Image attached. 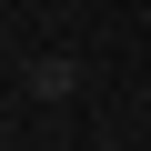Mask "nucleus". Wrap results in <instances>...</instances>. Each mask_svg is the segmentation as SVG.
<instances>
[{
    "instance_id": "1",
    "label": "nucleus",
    "mask_w": 151,
    "mask_h": 151,
    "mask_svg": "<svg viewBox=\"0 0 151 151\" xmlns=\"http://www.w3.org/2000/svg\"><path fill=\"white\" fill-rule=\"evenodd\" d=\"M20 81H30V101H70V91H81V60H70V50H30Z\"/></svg>"
}]
</instances>
